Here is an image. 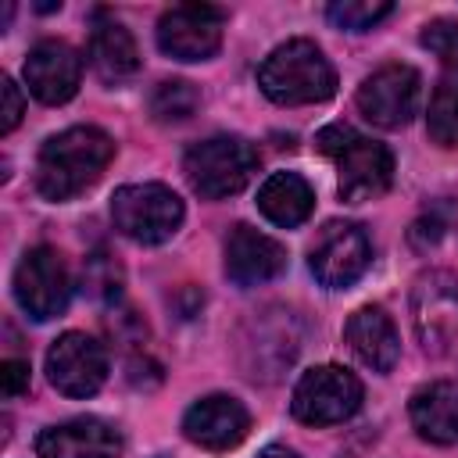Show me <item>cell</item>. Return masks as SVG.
Instances as JSON below:
<instances>
[{
	"instance_id": "cell-8",
	"label": "cell",
	"mask_w": 458,
	"mask_h": 458,
	"mask_svg": "<svg viewBox=\"0 0 458 458\" xmlns=\"http://www.w3.org/2000/svg\"><path fill=\"white\" fill-rule=\"evenodd\" d=\"M68 293H72V279L64 258L54 247H32L14 272V297L25 308V315L47 322L68 308Z\"/></svg>"
},
{
	"instance_id": "cell-11",
	"label": "cell",
	"mask_w": 458,
	"mask_h": 458,
	"mask_svg": "<svg viewBox=\"0 0 458 458\" xmlns=\"http://www.w3.org/2000/svg\"><path fill=\"white\" fill-rule=\"evenodd\" d=\"M47 376L64 397H89L107 379V351L89 333H64L47 351Z\"/></svg>"
},
{
	"instance_id": "cell-23",
	"label": "cell",
	"mask_w": 458,
	"mask_h": 458,
	"mask_svg": "<svg viewBox=\"0 0 458 458\" xmlns=\"http://www.w3.org/2000/svg\"><path fill=\"white\" fill-rule=\"evenodd\" d=\"M82 290L93 301H100V304H114L118 293H122V268H118V261L111 254H104V250L89 254L82 261Z\"/></svg>"
},
{
	"instance_id": "cell-27",
	"label": "cell",
	"mask_w": 458,
	"mask_h": 458,
	"mask_svg": "<svg viewBox=\"0 0 458 458\" xmlns=\"http://www.w3.org/2000/svg\"><path fill=\"white\" fill-rule=\"evenodd\" d=\"M21 111H25L21 89L4 75V79H0V132H11V129L21 122Z\"/></svg>"
},
{
	"instance_id": "cell-19",
	"label": "cell",
	"mask_w": 458,
	"mask_h": 458,
	"mask_svg": "<svg viewBox=\"0 0 458 458\" xmlns=\"http://www.w3.org/2000/svg\"><path fill=\"white\" fill-rule=\"evenodd\" d=\"M411 426L429 444H458V383H429L408 404Z\"/></svg>"
},
{
	"instance_id": "cell-1",
	"label": "cell",
	"mask_w": 458,
	"mask_h": 458,
	"mask_svg": "<svg viewBox=\"0 0 458 458\" xmlns=\"http://www.w3.org/2000/svg\"><path fill=\"white\" fill-rule=\"evenodd\" d=\"M114 157V140L97 125H72L50 136L36 157V190L47 200H72L93 186Z\"/></svg>"
},
{
	"instance_id": "cell-16",
	"label": "cell",
	"mask_w": 458,
	"mask_h": 458,
	"mask_svg": "<svg viewBox=\"0 0 458 458\" xmlns=\"http://www.w3.org/2000/svg\"><path fill=\"white\" fill-rule=\"evenodd\" d=\"M39 458H122V437L104 419L82 415L61 426H47L36 437Z\"/></svg>"
},
{
	"instance_id": "cell-29",
	"label": "cell",
	"mask_w": 458,
	"mask_h": 458,
	"mask_svg": "<svg viewBox=\"0 0 458 458\" xmlns=\"http://www.w3.org/2000/svg\"><path fill=\"white\" fill-rule=\"evenodd\" d=\"M358 132L351 129V125H326L318 136H315V147L322 150V154H329V157H336L351 140H354Z\"/></svg>"
},
{
	"instance_id": "cell-10",
	"label": "cell",
	"mask_w": 458,
	"mask_h": 458,
	"mask_svg": "<svg viewBox=\"0 0 458 458\" xmlns=\"http://www.w3.org/2000/svg\"><path fill=\"white\" fill-rule=\"evenodd\" d=\"M372 261V243L365 236L361 225L354 222H329L315 243H311V254H308V265L315 272V279L322 286H351L354 279H361V272L369 268Z\"/></svg>"
},
{
	"instance_id": "cell-5",
	"label": "cell",
	"mask_w": 458,
	"mask_h": 458,
	"mask_svg": "<svg viewBox=\"0 0 458 458\" xmlns=\"http://www.w3.org/2000/svg\"><path fill=\"white\" fill-rule=\"evenodd\" d=\"M411 326L426 354H444L458 336V276L429 268L411 283Z\"/></svg>"
},
{
	"instance_id": "cell-25",
	"label": "cell",
	"mask_w": 458,
	"mask_h": 458,
	"mask_svg": "<svg viewBox=\"0 0 458 458\" xmlns=\"http://www.w3.org/2000/svg\"><path fill=\"white\" fill-rule=\"evenodd\" d=\"M422 47L458 72V18H437L422 29Z\"/></svg>"
},
{
	"instance_id": "cell-24",
	"label": "cell",
	"mask_w": 458,
	"mask_h": 458,
	"mask_svg": "<svg viewBox=\"0 0 458 458\" xmlns=\"http://www.w3.org/2000/svg\"><path fill=\"white\" fill-rule=\"evenodd\" d=\"M390 11H394V4H386V0H333L326 7L329 21L347 32H365L376 21H383Z\"/></svg>"
},
{
	"instance_id": "cell-2",
	"label": "cell",
	"mask_w": 458,
	"mask_h": 458,
	"mask_svg": "<svg viewBox=\"0 0 458 458\" xmlns=\"http://www.w3.org/2000/svg\"><path fill=\"white\" fill-rule=\"evenodd\" d=\"M258 86L268 100L283 107L318 104L336 93V72L311 39H286L261 61Z\"/></svg>"
},
{
	"instance_id": "cell-12",
	"label": "cell",
	"mask_w": 458,
	"mask_h": 458,
	"mask_svg": "<svg viewBox=\"0 0 458 458\" xmlns=\"http://www.w3.org/2000/svg\"><path fill=\"white\" fill-rule=\"evenodd\" d=\"M336 168H340V197L351 200V204L376 200L394 182V157H390V150L379 140H369V136H354L336 154Z\"/></svg>"
},
{
	"instance_id": "cell-15",
	"label": "cell",
	"mask_w": 458,
	"mask_h": 458,
	"mask_svg": "<svg viewBox=\"0 0 458 458\" xmlns=\"http://www.w3.org/2000/svg\"><path fill=\"white\" fill-rule=\"evenodd\" d=\"M286 268V247L254 225H233L225 236V276L236 286H258Z\"/></svg>"
},
{
	"instance_id": "cell-28",
	"label": "cell",
	"mask_w": 458,
	"mask_h": 458,
	"mask_svg": "<svg viewBox=\"0 0 458 458\" xmlns=\"http://www.w3.org/2000/svg\"><path fill=\"white\" fill-rule=\"evenodd\" d=\"M0 386H4L7 397H18L21 390H29V365L18 361V358H7L0 365Z\"/></svg>"
},
{
	"instance_id": "cell-20",
	"label": "cell",
	"mask_w": 458,
	"mask_h": 458,
	"mask_svg": "<svg viewBox=\"0 0 458 458\" xmlns=\"http://www.w3.org/2000/svg\"><path fill=\"white\" fill-rule=\"evenodd\" d=\"M311 208H315V193H311V186L297 172H276L258 190V211L272 225L293 229V225L308 222Z\"/></svg>"
},
{
	"instance_id": "cell-17",
	"label": "cell",
	"mask_w": 458,
	"mask_h": 458,
	"mask_svg": "<svg viewBox=\"0 0 458 458\" xmlns=\"http://www.w3.org/2000/svg\"><path fill=\"white\" fill-rule=\"evenodd\" d=\"M344 336H347L354 358L361 365H369L372 372H390L397 365L401 340H397V329H394V322H390V315L383 308H376V304L358 308L347 318Z\"/></svg>"
},
{
	"instance_id": "cell-21",
	"label": "cell",
	"mask_w": 458,
	"mask_h": 458,
	"mask_svg": "<svg viewBox=\"0 0 458 458\" xmlns=\"http://www.w3.org/2000/svg\"><path fill=\"white\" fill-rule=\"evenodd\" d=\"M426 129H429L433 143H440V147H458V79H444V82L433 89L429 114H426Z\"/></svg>"
},
{
	"instance_id": "cell-9",
	"label": "cell",
	"mask_w": 458,
	"mask_h": 458,
	"mask_svg": "<svg viewBox=\"0 0 458 458\" xmlns=\"http://www.w3.org/2000/svg\"><path fill=\"white\" fill-rule=\"evenodd\" d=\"M225 11L208 4H179L157 21V47L175 61H208L222 47Z\"/></svg>"
},
{
	"instance_id": "cell-26",
	"label": "cell",
	"mask_w": 458,
	"mask_h": 458,
	"mask_svg": "<svg viewBox=\"0 0 458 458\" xmlns=\"http://www.w3.org/2000/svg\"><path fill=\"white\" fill-rule=\"evenodd\" d=\"M444 236H447V208H444V204L422 211V215L411 222V229H408V240H411L415 250H429V247H437Z\"/></svg>"
},
{
	"instance_id": "cell-30",
	"label": "cell",
	"mask_w": 458,
	"mask_h": 458,
	"mask_svg": "<svg viewBox=\"0 0 458 458\" xmlns=\"http://www.w3.org/2000/svg\"><path fill=\"white\" fill-rule=\"evenodd\" d=\"M258 458H301L297 451H290V447H279V444H272V447H265Z\"/></svg>"
},
{
	"instance_id": "cell-3",
	"label": "cell",
	"mask_w": 458,
	"mask_h": 458,
	"mask_svg": "<svg viewBox=\"0 0 458 458\" xmlns=\"http://www.w3.org/2000/svg\"><path fill=\"white\" fill-rule=\"evenodd\" d=\"M182 172L204 200L240 193L258 172V150L240 136H211L186 150Z\"/></svg>"
},
{
	"instance_id": "cell-13",
	"label": "cell",
	"mask_w": 458,
	"mask_h": 458,
	"mask_svg": "<svg viewBox=\"0 0 458 458\" xmlns=\"http://www.w3.org/2000/svg\"><path fill=\"white\" fill-rule=\"evenodd\" d=\"M250 429V415L247 408L229 397V394H211L200 397L197 404H190V411L182 415V433L190 444L204 447V451H229L236 447Z\"/></svg>"
},
{
	"instance_id": "cell-7",
	"label": "cell",
	"mask_w": 458,
	"mask_h": 458,
	"mask_svg": "<svg viewBox=\"0 0 458 458\" xmlns=\"http://www.w3.org/2000/svg\"><path fill=\"white\" fill-rule=\"evenodd\" d=\"M419 93H422L419 72L411 64L394 61V64H383L361 79L358 111L379 129H401L419 111Z\"/></svg>"
},
{
	"instance_id": "cell-22",
	"label": "cell",
	"mask_w": 458,
	"mask_h": 458,
	"mask_svg": "<svg viewBox=\"0 0 458 458\" xmlns=\"http://www.w3.org/2000/svg\"><path fill=\"white\" fill-rule=\"evenodd\" d=\"M200 104V93L186 79H165L150 93V114L157 122H186Z\"/></svg>"
},
{
	"instance_id": "cell-18",
	"label": "cell",
	"mask_w": 458,
	"mask_h": 458,
	"mask_svg": "<svg viewBox=\"0 0 458 458\" xmlns=\"http://www.w3.org/2000/svg\"><path fill=\"white\" fill-rule=\"evenodd\" d=\"M89 64L104 82L132 79L140 72V50H136L132 32L122 21L97 14L93 32H89Z\"/></svg>"
},
{
	"instance_id": "cell-6",
	"label": "cell",
	"mask_w": 458,
	"mask_h": 458,
	"mask_svg": "<svg viewBox=\"0 0 458 458\" xmlns=\"http://www.w3.org/2000/svg\"><path fill=\"white\" fill-rule=\"evenodd\" d=\"M358 408H361V383L354 372H347L340 365H318V369L304 372L297 379L293 401H290L293 419H301L308 426L344 422Z\"/></svg>"
},
{
	"instance_id": "cell-14",
	"label": "cell",
	"mask_w": 458,
	"mask_h": 458,
	"mask_svg": "<svg viewBox=\"0 0 458 458\" xmlns=\"http://www.w3.org/2000/svg\"><path fill=\"white\" fill-rule=\"evenodd\" d=\"M82 79L79 54L61 39H43L25 57V86L43 104H64L75 97Z\"/></svg>"
},
{
	"instance_id": "cell-4",
	"label": "cell",
	"mask_w": 458,
	"mask_h": 458,
	"mask_svg": "<svg viewBox=\"0 0 458 458\" xmlns=\"http://www.w3.org/2000/svg\"><path fill=\"white\" fill-rule=\"evenodd\" d=\"M111 222L136 243H165L182 225V200L161 182H132L114 190Z\"/></svg>"
}]
</instances>
